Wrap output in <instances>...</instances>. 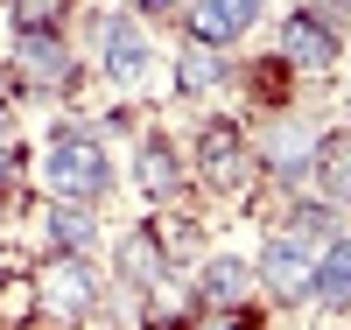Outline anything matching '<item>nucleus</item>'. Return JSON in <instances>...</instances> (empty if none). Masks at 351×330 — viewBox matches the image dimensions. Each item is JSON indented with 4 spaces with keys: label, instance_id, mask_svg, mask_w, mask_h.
<instances>
[{
    "label": "nucleus",
    "instance_id": "1",
    "mask_svg": "<svg viewBox=\"0 0 351 330\" xmlns=\"http://www.w3.org/2000/svg\"><path fill=\"white\" fill-rule=\"evenodd\" d=\"M43 183L56 204H99L112 190V155L99 134L84 127H56V141L43 148Z\"/></svg>",
    "mask_w": 351,
    "mask_h": 330
},
{
    "label": "nucleus",
    "instance_id": "2",
    "mask_svg": "<svg viewBox=\"0 0 351 330\" xmlns=\"http://www.w3.org/2000/svg\"><path fill=\"white\" fill-rule=\"evenodd\" d=\"M8 71L21 78V92H71L77 84V49L56 36V28H14Z\"/></svg>",
    "mask_w": 351,
    "mask_h": 330
},
{
    "label": "nucleus",
    "instance_id": "3",
    "mask_svg": "<svg viewBox=\"0 0 351 330\" xmlns=\"http://www.w3.org/2000/svg\"><path fill=\"white\" fill-rule=\"evenodd\" d=\"M36 303L56 323H84V316L99 309V267L84 260V253H56L43 267V281H36Z\"/></svg>",
    "mask_w": 351,
    "mask_h": 330
},
{
    "label": "nucleus",
    "instance_id": "4",
    "mask_svg": "<svg viewBox=\"0 0 351 330\" xmlns=\"http://www.w3.org/2000/svg\"><path fill=\"white\" fill-rule=\"evenodd\" d=\"M99 64H106V78L120 84V92L148 84V71H155V43H148V28H141L134 14H99Z\"/></svg>",
    "mask_w": 351,
    "mask_h": 330
},
{
    "label": "nucleus",
    "instance_id": "5",
    "mask_svg": "<svg viewBox=\"0 0 351 330\" xmlns=\"http://www.w3.org/2000/svg\"><path fill=\"white\" fill-rule=\"evenodd\" d=\"M190 169L204 176V183H218V190H239L253 176V148H246V134L232 127V119H204L197 148H190Z\"/></svg>",
    "mask_w": 351,
    "mask_h": 330
},
{
    "label": "nucleus",
    "instance_id": "6",
    "mask_svg": "<svg viewBox=\"0 0 351 330\" xmlns=\"http://www.w3.org/2000/svg\"><path fill=\"white\" fill-rule=\"evenodd\" d=\"M337 56H344V43H337L330 14H309V8H295V14L281 21V64H288V71L324 78V71H337Z\"/></svg>",
    "mask_w": 351,
    "mask_h": 330
},
{
    "label": "nucleus",
    "instance_id": "7",
    "mask_svg": "<svg viewBox=\"0 0 351 330\" xmlns=\"http://www.w3.org/2000/svg\"><path fill=\"white\" fill-rule=\"evenodd\" d=\"M260 14H267V0H183V36L204 49H225V43H246Z\"/></svg>",
    "mask_w": 351,
    "mask_h": 330
},
{
    "label": "nucleus",
    "instance_id": "8",
    "mask_svg": "<svg viewBox=\"0 0 351 330\" xmlns=\"http://www.w3.org/2000/svg\"><path fill=\"white\" fill-rule=\"evenodd\" d=\"M253 281L267 288L274 303H309L316 253H309V246H295V239H281V232H267V246H260V260H253Z\"/></svg>",
    "mask_w": 351,
    "mask_h": 330
},
{
    "label": "nucleus",
    "instance_id": "9",
    "mask_svg": "<svg viewBox=\"0 0 351 330\" xmlns=\"http://www.w3.org/2000/svg\"><path fill=\"white\" fill-rule=\"evenodd\" d=\"M316 148H324V134H309L302 119H274V127L253 141V162H267L281 183H302L316 169Z\"/></svg>",
    "mask_w": 351,
    "mask_h": 330
},
{
    "label": "nucleus",
    "instance_id": "10",
    "mask_svg": "<svg viewBox=\"0 0 351 330\" xmlns=\"http://www.w3.org/2000/svg\"><path fill=\"white\" fill-rule=\"evenodd\" d=\"M112 274H120L127 295H155V281L176 274V260H169V246H162V232H155V225H134V232L120 239V260H112Z\"/></svg>",
    "mask_w": 351,
    "mask_h": 330
},
{
    "label": "nucleus",
    "instance_id": "11",
    "mask_svg": "<svg viewBox=\"0 0 351 330\" xmlns=\"http://www.w3.org/2000/svg\"><path fill=\"white\" fill-rule=\"evenodd\" d=\"M134 183L148 190V197H176V190L190 183V162L176 155L169 134H141V148H134Z\"/></svg>",
    "mask_w": 351,
    "mask_h": 330
},
{
    "label": "nucleus",
    "instance_id": "12",
    "mask_svg": "<svg viewBox=\"0 0 351 330\" xmlns=\"http://www.w3.org/2000/svg\"><path fill=\"white\" fill-rule=\"evenodd\" d=\"M253 288H260V281H253V267H246V260H211V267L190 281L197 316H204V309H246V303H253Z\"/></svg>",
    "mask_w": 351,
    "mask_h": 330
},
{
    "label": "nucleus",
    "instance_id": "13",
    "mask_svg": "<svg viewBox=\"0 0 351 330\" xmlns=\"http://www.w3.org/2000/svg\"><path fill=\"white\" fill-rule=\"evenodd\" d=\"M309 303H324V309H351V225H337V232H330V246L316 253Z\"/></svg>",
    "mask_w": 351,
    "mask_h": 330
},
{
    "label": "nucleus",
    "instance_id": "14",
    "mask_svg": "<svg viewBox=\"0 0 351 330\" xmlns=\"http://www.w3.org/2000/svg\"><path fill=\"white\" fill-rule=\"evenodd\" d=\"M43 232H49L56 253H84V260H92V246H99L92 204H49V211H43Z\"/></svg>",
    "mask_w": 351,
    "mask_h": 330
},
{
    "label": "nucleus",
    "instance_id": "15",
    "mask_svg": "<svg viewBox=\"0 0 351 330\" xmlns=\"http://www.w3.org/2000/svg\"><path fill=\"white\" fill-rule=\"evenodd\" d=\"M274 232H281V239H295V246H309V253H324V246H330V232H337V204H324V197L288 204Z\"/></svg>",
    "mask_w": 351,
    "mask_h": 330
},
{
    "label": "nucleus",
    "instance_id": "16",
    "mask_svg": "<svg viewBox=\"0 0 351 330\" xmlns=\"http://www.w3.org/2000/svg\"><path fill=\"white\" fill-rule=\"evenodd\" d=\"M176 84H183L190 99H211V92H225V84H232L225 49H204V43H190L183 56H176Z\"/></svg>",
    "mask_w": 351,
    "mask_h": 330
},
{
    "label": "nucleus",
    "instance_id": "17",
    "mask_svg": "<svg viewBox=\"0 0 351 330\" xmlns=\"http://www.w3.org/2000/svg\"><path fill=\"white\" fill-rule=\"evenodd\" d=\"M309 176L324 183V204H351V134H324Z\"/></svg>",
    "mask_w": 351,
    "mask_h": 330
},
{
    "label": "nucleus",
    "instance_id": "18",
    "mask_svg": "<svg viewBox=\"0 0 351 330\" xmlns=\"http://www.w3.org/2000/svg\"><path fill=\"white\" fill-rule=\"evenodd\" d=\"M183 330H260L253 309H211V316H190Z\"/></svg>",
    "mask_w": 351,
    "mask_h": 330
},
{
    "label": "nucleus",
    "instance_id": "19",
    "mask_svg": "<svg viewBox=\"0 0 351 330\" xmlns=\"http://www.w3.org/2000/svg\"><path fill=\"white\" fill-rule=\"evenodd\" d=\"M14 99H21V78H14V71H8V64H0V113H8V106H14Z\"/></svg>",
    "mask_w": 351,
    "mask_h": 330
},
{
    "label": "nucleus",
    "instance_id": "20",
    "mask_svg": "<svg viewBox=\"0 0 351 330\" xmlns=\"http://www.w3.org/2000/svg\"><path fill=\"white\" fill-rule=\"evenodd\" d=\"M8 183H14V148L0 141V190H8Z\"/></svg>",
    "mask_w": 351,
    "mask_h": 330
},
{
    "label": "nucleus",
    "instance_id": "21",
    "mask_svg": "<svg viewBox=\"0 0 351 330\" xmlns=\"http://www.w3.org/2000/svg\"><path fill=\"white\" fill-rule=\"evenodd\" d=\"M337 8H344V14H351V0H337Z\"/></svg>",
    "mask_w": 351,
    "mask_h": 330
}]
</instances>
